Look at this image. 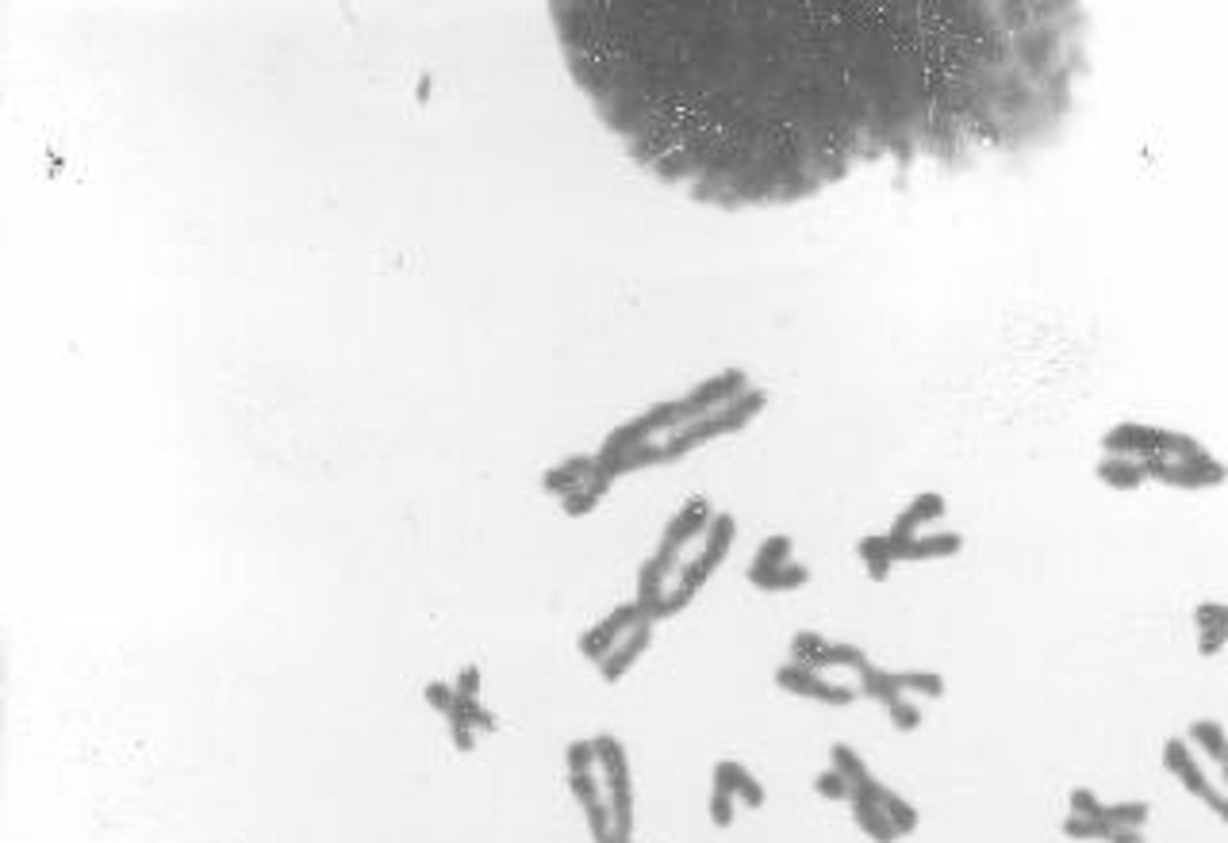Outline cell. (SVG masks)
Wrapping results in <instances>:
<instances>
[{"mask_svg":"<svg viewBox=\"0 0 1228 843\" xmlns=\"http://www.w3.org/2000/svg\"><path fill=\"white\" fill-rule=\"evenodd\" d=\"M733 813H738V797L714 786V794H711V824H714V829H730Z\"/></svg>","mask_w":1228,"mask_h":843,"instance_id":"8d00e7d4","label":"cell"},{"mask_svg":"<svg viewBox=\"0 0 1228 843\" xmlns=\"http://www.w3.org/2000/svg\"><path fill=\"white\" fill-rule=\"evenodd\" d=\"M595 755H600L603 786H607V805H611V816H614V836H618V843H630V832H634V790H630L626 747H622L618 736L603 733V736H595Z\"/></svg>","mask_w":1228,"mask_h":843,"instance_id":"3957f363","label":"cell"},{"mask_svg":"<svg viewBox=\"0 0 1228 843\" xmlns=\"http://www.w3.org/2000/svg\"><path fill=\"white\" fill-rule=\"evenodd\" d=\"M791 664H802L810 672H826V667H852V672H864L868 667V656L864 648L856 645H834V640L818 637V633H799L791 640Z\"/></svg>","mask_w":1228,"mask_h":843,"instance_id":"ba28073f","label":"cell"},{"mask_svg":"<svg viewBox=\"0 0 1228 843\" xmlns=\"http://www.w3.org/2000/svg\"><path fill=\"white\" fill-rule=\"evenodd\" d=\"M834 767L849 778L852 797H860V802H879V797H884L887 786H879V782L871 778V771L864 767V759L852 752L849 744H834Z\"/></svg>","mask_w":1228,"mask_h":843,"instance_id":"5bb4252c","label":"cell"},{"mask_svg":"<svg viewBox=\"0 0 1228 843\" xmlns=\"http://www.w3.org/2000/svg\"><path fill=\"white\" fill-rule=\"evenodd\" d=\"M422 694H427V702L438 709V714H449V709H454V702H457V690L449 683H430Z\"/></svg>","mask_w":1228,"mask_h":843,"instance_id":"f35d334b","label":"cell"},{"mask_svg":"<svg viewBox=\"0 0 1228 843\" xmlns=\"http://www.w3.org/2000/svg\"><path fill=\"white\" fill-rule=\"evenodd\" d=\"M454 690L461 694V698H477L480 694V667H465V672L457 675Z\"/></svg>","mask_w":1228,"mask_h":843,"instance_id":"b9f144b4","label":"cell"},{"mask_svg":"<svg viewBox=\"0 0 1228 843\" xmlns=\"http://www.w3.org/2000/svg\"><path fill=\"white\" fill-rule=\"evenodd\" d=\"M1102 449L1110 457H1129V460H1152V457H1171V460H1190L1201 457L1206 449L1198 445L1190 433L1160 430V425H1140V422H1121L1102 438Z\"/></svg>","mask_w":1228,"mask_h":843,"instance_id":"7a4b0ae2","label":"cell"},{"mask_svg":"<svg viewBox=\"0 0 1228 843\" xmlns=\"http://www.w3.org/2000/svg\"><path fill=\"white\" fill-rule=\"evenodd\" d=\"M887 714H890V725H895L898 733H914V728L922 725V709L914 706L910 698H898V702H890V706H887Z\"/></svg>","mask_w":1228,"mask_h":843,"instance_id":"d590c367","label":"cell"},{"mask_svg":"<svg viewBox=\"0 0 1228 843\" xmlns=\"http://www.w3.org/2000/svg\"><path fill=\"white\" fill-rule=\"evenodd\" d=\"M664 579H669V571L661 568V560H656V556H649V560L642 563V571H637V598H634L645 621H656V614H661L664 598H669V590H664Z\"/></svg>","mask_w":1228,"mask_h":843,"instance_id":"2e32d148","label":"cell"},{"mask_svg":"<svg viewBox=\"0 0 1228 843\" xmlns=\"http://www.w3.org/2000/svg\"><path fill=\"white\" fill-rule=\"evenodd\" d=\"M1140 464H1144L1148 480H1160L1167 487H1187V491H1198V487H1221L1228 480V468L1209 453L1190 457V460L1152 457V460H1140Z\"/></svg>","mask_w":1228,"mask_h":843,"instance_id":"5b68a950","label":"cell"},{"mask_svg":"<svg viewBox=\"0 0 1228 843\" xmlns=\"http://www.w3.org/2000/svg\"><path fill=\"white\" fill-rule=\"evenodd\" d=\"M1195 621H1198V629H1209V625H1228V606L1201 602L1195 610Z\"/></svg>","mask_w":1228,"mask_h":843,"instance_id":"60d3db41","label":"cell"},{"mask_svg":"<svg viewBox=\"0 0 1228 843\" xmlns=\"http://www.w3.org/2000/svg\"><path fill=\"white\" fill-rule=\"evenodd\" d=\"M611 483H614L611 476H603V472H600V464H595L592 480H587L584 487H576L573 494H565V499H561V502H565V514H568V518H584V514H592V510L600 507L603 494L611 491Z\"/></svg>","mask_w":1228,"mask_h":843,"instance_id":"44dd1931","label":"cell"},{"mask_svg":"<svg viewBox=\"0 0 1228 843\" xmlns=\"http://www.w3.org/2000/svg\"><path fill=\"white\" fill-rule=\"evenodd\" d=\"M1148 802H1118V805H1105L1102 821H1110L1113 829H1144L1148 821Z\"/></svg>","mask_w":1228,"mask_h":843,"instance_id":"4dcf8cb0","label":"cell"},{"mask_svg":"<svg viewBox=\"0 0 1228 843\" xmlns=\"http://www.w3.org/2000/svg\"><path fill=\"white\" fill-rule=\"evenodd\" d=\"M714 786L725 790V794H733L738 802H745L749 810H760V805H764V786H760V782L733 759H722L714 767Z\"/></svg>","mask_w":1228,"mask_h":843,"instance_id":"9a60e30c","label":"cell"},{"mask_svg":"<svg viewBox=\"0 0 1228 843\" xmlns=\"http://www.w3.org/2000/svg\"><path fill=\"white\" fill-rule=\"evenodd\" d=\"M764 403H768V391L749 388L745 395H738L733 403H725L722 411H711V414H703V419L688 422L683 430L669 433V441H664V453H669V460H680V457H688L691 449L706 445V441L745 430V425L757 419L760 411H764Z\"/></svg>","mask_w":1228,"mask_h":843,"instance_id":"6da1fadb","label":"cell"},{"mask_svg":"<svg viewBox=\"0 0 1228 843\" xmlns=\"http://www.w3.org/2000/svg\"><path fill=\"white\" fill-rule=\"evenodd\" d=\"M849 805H852V816H856V824H860L864 836H871L876 843H895L898 840L895 824H890V816L884 813V805L879 802H860V797H852Z\"/></svg>","mask_w":1228,"mask_h":843,"instance_id":"ffe728a7","label":"cell"},{"mask_svg":"<svg viewBox=\"0 0 1228 843\" xmlns=\"http://www.w3.org/2000/svg\"><path fill=\"white\" fill-rule=\"evenodd\" d=\"M1071 813H1075V816H1098V821H1102L1105 805L1094 797V790L1079 786V790H1071Z\"/></svg>","mask_w":1228,"mask_h":843,"instance_id":"74e56055","label":"cell"},{"mask_svg":"<svg viewBox=\"0 0 1228 843\" xmlns=\"http://www.w3.org/2000/svg\"><path fill=\"white\" fill-rule=\"evenodd\" d=\"M1225 640H1228V625H1209V629H1201V637H1198V651L1201 656H1217V651L1225 648Z\"/></svg>","mask_w":1228,"mask_h":843,"instance_id":"ab89813d","label":"cell"},{"mask_svg":"<svg viewBox=\"0 0 1228 843\" xmlns=\"http://www.w3.org/2000/svg\"><path fill=\"white\" fill-rule=\"evenodd\" d=\"M783 563H791V537L776 533V537H768V541L760 545L757 556H752L749 576H768V571L783 568Z\"/></svg>","mask_w":1228,"mask_h":843,"instance_id":"484cf974","label":"cell"},{"mask_svg":"<svg viewBox=\"0 0 1228 843\" xmlns=\"http://www.w3.org/2000/svg\"><path fill=\"white\" fill-rule=\"evenodd\" d=\"M815 790H818L821 797H829V802H852V786H849V778H845L837 767L821 771V775L815 778Z\"/></svg>","mask_w":1228,"mask_h":843,"instance_id":"d6a6232c","label":"cell"},{"mask_svg":"<svg viewBox=\"0 0 1228 843\" xmlns=\"http://www.w3.org/2000/svg\"><path fill=\"white\" fill-rule=\"evenodd\" d=\"M595 464H600L595 457H568V460H561L557 468H549V472L542 476V487H546L549 494H561V499H565V494H573L576 487H584L587 480H592Z\"/></svg>","mask_w":1228,"mask_h":843,"instance_id":"ac0fdd59","label":"cell"},{"mask_svg":"<svg viewBox=\"0 0 1228 843\" xmlns=\"http://www.w3.org/2000/svg\"><path fill=\"white\" fill-rule=\"evenodd\" d=\"M565 763H568V775H584V771H592L595 763H600V755H595V741H573L565 752Z\"/></svg>","mask_w":1228,"mask_h":843,"instance_id":"e575fe53","label":"cell"},{"mask_svg":"<svg viewBox=\"0 0 1228 843\" xmlns=\"http://www.w3.org/2000/svg\"><path fill=\"white\" fill-rule=\"evenodd\" d=\"M749 584L768 595H783V590H799L810 584V571L802 563H783V568L768 571V576H749Z\"/></svg>","mask_w":1228,"mask_h":843,"instance_id":"cb8c5ba5","label":"cell"},{"mask_svg":"<svg viewBox=\"0 0 1228 843\" xmlns=\"http://www.w3.org/2000/svg\"><path fill=\"white\" fill-rule=\"evenodd\" d=\"M776 683H780L787 694L826 702V706H852L856 702V690H849V686H837V683H826L821 679V672H810V667H802V664H783L780 672H776Z\"/></svg>","mask_w":1228,"mask_h":843,"instance_id":"8fae6325","label":"cell"},{"mask_svg":"<svg viewBox=\"0 0 1228 843\" xmlns=\"http://www.w3.org/2000/svg\"><path fill=\"white\" fill-rule=\"evenodd\" d=\"M649 645H653V621H637L634 629H630L626 637H622L618 645H614L611 656L600 664L603 683H622V679H626V672L637 664V659L645 656V648H649Z\"/></svg>","mask_w":1228,"mask_h":843,"instance_id":"4fadbf2b","label":"cell"},{"mask_svg":"<svg viewBox=\"0 0 1228 843\" xmlns=\"http://www.w3.org/2000/svg\"><path fill=\"white\" fill-rule=\"evenodd\" d=\"M1221 778H1225V786H1228V763H1225V767H1221Z\"/></svg>","mask_w":1228,"mask_h":843,"instance_id":"ee69618b","label":"cell"},{"mask_svg":"<svg viewBox=\"0 0 1228 843\" xmlns=\"http://www.w3.org/2000/svg\"><path fill=\"white\" fill-rule=\"evenodd\" d=\"M879 805H884V813L890 816V824H895L898 836H906V832L918 829V810H914L906 797H898L895 790H884V797H879Z\"/></svg>","mask_w":1228,"mask_h":843,"instance_id":"f1b7e54d","label":"cell"},{"mask_svg":"<svg viewBox=\"0 0 1228 843\" xmlns=\"http://www.w3.org/2000/svg\"><path fill=\"white\" fill-rule=\"evenodd\" d=\"M637 621H645L642 610H637V602H626V606H614V610L603 617L600 625H592V629L581 637V651L587 659H595V664H603V659L611 656L614 645H618L622 637H626L630 629H634Z\"/></svg>","mask_w":1228,"mask_h":843,"instance_id":"30bf717a","label":"cell"},{"mask_svg":"<svg viewBox=\"0 0 1228 843\" xmlns=\"http://www.w3.org/2000/svg\"><path fill=\"white\" fill-rule=\"evenodd\" d=\"M1190 741H1195L1214 763H1221V767L1228 763V736L1217 721H1195V725H1190Z\"/></svg>","mask_w":1228,"mask_h":843,"instance_id":"4316f807","label":"cell"},{"mask_svg":"<svg viewBox=\"0 0 1228 843\" xmlns=\"http://www.w3.org/2000/svg\"><path fill=\"white\" fill-rule=\"evenodd\" d=\"M1098 480H1102L1105 487H1113V491H1137L1148 476H1144V464H1140V460L1105 457L1102 464H1098Z\"/></svg>","mask_w":1228,"mask_h":843,"instance_id":"d6986e66","label":"cell"},{"mask_svg":"<svg viewBox=\"0 0 1228 843\" xmlns=\"http://www.w3.org/2000/svg\"><path fill=\"white\" fill-rule=\"evenodd\" d=\"M860 560L868 563V576L871 579H887L890 576V563H895V549H890L887 533L884 537H864L860 541Z\"/></svg>","mask_w":1228,"mask_h":843,"instance_id":"83f0119b","label":"cell"},{"mask_svg":"<svg viewBox=\"0 0 1228 843\" xmlns=\"http://www.w3.org/2000/svg\"><path fill=\"white\" fill-rule=\"evenodd\" d=\"M653 464H669V453H664V445L649 441V445L634 449V453H626L622 460H614V464H600V472L611 476V480H618V476L642 472V468H653Z\"/></svg>","mask_w":1228,"mask_h":843,"instance_id":"7402d4cb","label":"cell"},{"mask_svg":"<svg viewBox=\"0 0 1228 843\" xmlns=\"http://www.w3.org/2000/svg\"><path fill=\"white\" fill-rule=\"evenodd\" d=\"M649 441H653V430H649L645 419L637 414L634 422H626V425H618V430L607 433V441H603V449L595 453V460H600V464H614V460H622L626 453H634V449L649 445Z\"/></svg>","mask_w":1228,"mask_h":843,"instance_id":"e0dca14e","label":"cell"},{"mask_svg":"<svg viewBox=\"0 0 1228 843\" xmlns=\"http://www.w3.org/2000/svg\"><path fill=\"white\" fill-rule=\"evenodd\" d=\"M745 391H749V372L745 369H725V372H718V376L691 388L680 403H683L688 422H695V419H703V414H711V411H722L725 403H733V399L745 395Z\"/></svg>","mask_w":1228,"mask_h":843,"instance_id":"9c48e42d","label":"cell"},{"mask_svg":"<svg viewBox=\"0 0 1228 843\" xmlns=\"http://www.w3.org/2000/svg\"><path fill=\"white\" fill-rule=\"evenodd\" d=\"M568 786H573V797L581 802V810L587 816V829H592V840L595 843H618V836H614V816H611V805L603 802V786L595 782L592 771H584V775H568Z\"/></svg>","mask_w":1228,"mask_h":843,"instance_id":"7c38bea8","label":"cell"},{"mask_svg":"<svg viewBox=\"0 0 1228 843\" xmlns=\"http://www.w3.org/2000/svg\"><path fill=\"white\" fill-rule=\"evenodd\" d=\"M711 521H714V510H711V502H706L703 494H695V499L683 502L680 514L672 518L669 526H664L661 549H656V560H661V568H664V571L676 568L680 552L688 549V545L695 541V537H703L706 529H711Z\"/></svg>","mask_w":1228,"mask_h":843,"instance_id":"8992f818","label":"cell"},{"mask_svg":"<svg viewBox=\"0 0 1228 843\" xmlns=\"http://www.w3.org/2000/svg\"><path fill=\"white\" fill-rule=\"evenodd\" d=\"M860 694L871 702H884V706H890V702L903 698V686H898V675L895 672H879V667H864L860 672Z\"/></svg>","mask_w":1228,"mask_h":843,"instance_id":"d4e9b609","label":"cell"},{"mask_svg":"<svg viewBox=\"0 0 1228 843\" xmlns=\"http://www.w3.org/2000/svg\"><path fill=\"white\" fill-rule=\"evenodd\" d=\"M959 549H964V537L959 533H929V537H918V541L903 552V560H945V556H956Z\"/></svg>","mask_w":1228,"mask_h":843,"instance_id":"603a6c76","label":"cell"},{"mask_svg":"<svg viewBox=\"0 0 1228 843\" xmlns=\"http://www.w3.org/2000/svg\"><path fill=\"white\" fill-rule=\"evenodd\" d=\"M703 537H706V541H703V549H699V556L680 568L676 590H680L683 598H695L699 590H703L706 579H711L714 571H718V563L725 560V552H730L733 537H738V521H733V514H714L711 529H706Z\"/></svg>","mask_w":1228,"mask_h":843,"instance_id":"277c9868","label":"cell"},{"mask_svg":"<svg viewBox=\"0 0 1228 843\" xmlns=\"http://www.w3.org/2000/svg\"><path fill=\"white\" fill-rule=\"evenodd\" d=\"M1163 767L1171 771L1175 778L1182 782V786L1190 790L1195 797H1201V802L1209 805L1221 821L1228 824V797L1221 794V790L1214 786V782L1206 778V771H1201V763L1195 759V752L1187 747V741H1179V736H1171V741L1163 744Z\"/></svg>","mask_w":1228,"mask_h":843,"instance_id":"52a82bcc","label":"cell"},{"mask_svg":"<svg viewBox=\"0 0 1228 843\" xmlns=\"http://www.w3.org/2000/svg\"><path fill=\"white\" fill-rule=\"evenodd\" d=\"M906 510H910V514L914 518H918V526H929V521H937V518H945V494H937V491H922V494H914V502H910V507H906Z\"/></svg>","mask_w":1228,"mask_h":843,"instance_id":"836d02e7","label":"cell"},{"mask_svg":"<svg viewBox=\"0 0 1228 843\" xmlns=\"http://www.w3.org/2000/svg\"><path fill=\"white\" fill-rule=\"evenodd\" d=\"M898 686L914 694H925V698H941V694H945V679L933 672H898Z\"/></svg>","mask_w":1228,"mask_h":843,"instance_id":"1f68e13d","label":"cell"},{"mask_svg":"<svg viewBox=\"0 0 1228 843\" xmlns=\"http://www.w3.org/2000/svg\"><path fill=\"white\" fill-rule=\"evenodd\" d=\"M1110 843H1144V836H1140V829H1118Z\"/></svg>","mask_w":1228,"mask_h":843,"instance_id":"7bdbcfd3","label":"cell"},{"mask_svg":"<svg viewBox=\"0 0 1228 843\" xmlns=\"http://www.w3.org/2000/svg\"><path fill=\"white\" fill-rule=\"evenodd\" d=\"M1113 832L1118 829H1113L1110 821H1098V816H1075L1071 813L1068 821H1063V836H1071V840H1105L1110 843Z\"/></svg>","mask_w":1228,"mask_h":843,"instance_id":"f546056e","label":"cell"}]
</instances>
